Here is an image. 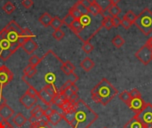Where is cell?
<instances>
[{
    "label": "cell",
    "instance_id": "6da1fadb",
    "mask_svg": "<svg viewBox=\"0 0 152 128\" xmlns=\"http://www.w3.org/2000/svg\"><path fill=\"white\" fill-rule=\"evenodd\" d=\"M62 116L72 128H89L99 118L98 114L81 99H78L69 111L62 113Z\"/></svg>",
    "mask_w": 152,
    "mask_h": 128
},
{
    "label": "cell",
    "instance_id": "7a4b0ae2",
    "mask_svg": "<svg viewBox=\"0 0 152 128\" xmlns=\"http://www.w3.org/2000/svg\"><path fill=\"white\" fill-rule=\"evenodd\" d=\"M118 94V89L105 78H103L92 90V100L103 106L108 105Z\"/></svg>",
    "mask_w": 152,
    "mask_h": 128
},
{
    "label": "cell",
    "instance_id": "3957f363",
    "mask_svg": "<svg viewBox=\"0 0 152 128\" xmlns=\"http://www.w3.org/2000/svg\"><path fill=\"white\" fill-rule=\"evenodd\" d=\"M80 22L83 25L82 32L77 37L85 42H90V40L101 30L102 27V20L98 19V16H93L90 13L86 15H83L80 18Z\"/></svg>",
    "mask_w": 152,
    "mask_h": 128
},
{
    "label": "cell",
    "instance_id": "277c9868",
    "mask_svg": "<svg viewBox=\"0 0 152 128\" xmlns=\"http://www.w3.org/2000/svg\"><path fill=\"white\" fill-rule=\"evenodd\" d=\"M134 23L145 36L151 35L152 33V12L149 8H144L137 15Z\"/></svg>",
    "mask_w": 152,
    "mask_h": 128
},
{
    "label": "cell",
    "instance_id": "5b68a950",
    "mask_svg": "<svg viewBox=\"0 0 152 128\" xmlns=\"http://www.w3.org/2000/svg\"><path fill=\"white\" fill-rule=\"evenodd\" d=\"M21 44L15 43L12 44L7 38L0 39V60L3 61H7L19 48H20Z\"/></svg>",
    "mask_w": 152,
    "mask_h": 128
},
{
    "label": "cell",
    "instance_id": "8992f818",
    "mask_svg": "<svg viewBox=\"0 0 152 128\" xmlns=\"http://www.w3.org/2000/svg\"><path fill=\"white\" fill-rule=\"evenodd\" d=\"M134 117L142 123L144 128H152V104L146 103L145 108Z\"/></svg>",
    "mask_w": 152,
    "mask_h": 128
},
{
    "label": "cell",
    "instance_id": "52a82bcc",
    "mask_svg": "<svg viewBox=\"0 0 152 128\" xmlns=\"http://www.w3.org/2000/svg\"><path fill=\"white\" fill-rule=\"evenodd\" d=\"M135 57L138 59L143 65L147 66L152 61V46L146 42L145 45H143L136 53Z\"/></svg>",
    "mask_w": 152,
    "mask_h": 128
},
{
    "label": "cell",
    "instance_id": "ba28073f",
    "mask_svg": "<svg viewBox=\"0 0 152 128\" xmlns=\"http://www.w3.org/2000/svg\"><path fill=\"white\" fill-rule=\"evenodd\" d=\"M13 78L12 72L5 66L2 65L0 67V89L4 88Z\"/></svg>",
    "mask_w": 152,
    "mask_h": 128
},
{
    "label": "cell",
    "instance_id": "9c48e42d",
    "mask_svg": "<svg viewBox=\"0 0 152 128\" xmlns=\"http://www.w3.org/2000/svg\"><path fill=\"white\" fill-rule=\"evenodd\" d=\"M145 105H146V102L141 97V98H134V99H131V102H129V104L127 106L135 114H138V113H140L145 108Z\"/></svg>",
    "mask_w": 152,
    "mask_h": 128
},
{
    "label": "cell",
    "instance_id": "30bf717a",
    "mask_svg": "<svg viewBox=\"0 0 152 128\" xmlns=\"http://www.w3.org/2000/svg\"><path fill=\"white\" fill-rule=\"evenodd\" d=\"M20 47L28 54H33V53L38 48V45L33 38H28L21 43Z\"/></svg>",
    "mask_w": 152,
    "mask_h": 128
},
{
    "label": "cell",
    "instance_id": "8fae6325",
    "mask_svg": "<svg viewBox=\"0 0 152 128\" xmlns=\"http://www.w3.org/2000/svg\"><path fill=\"white\" fill-rule=\"evenodd\" d=\"M37 101H38V98L37 97H32V96L28 95L26 93L20 98V102L27 110H31L37 104Z\"/></svg>",
    "mask_w": 152,
    "mask_h": 128
},
{
    "label": "cell",
    "instance_id": "7c38bea8",
    "mask_svg": "<svg viewBox=\"0 0 152 128\" xmlns=\"http://www.w3.org/2000/svg\"><path fill=\"white\" fill-rule=\"evenodd\" d=\"M38 100H40L44 104H45L47 107H53V97L48 94L43 88L38 92V95H37Z\"/></svg>",
    "mask_w": 152,
    "mask_h": 128
},
{
    "label": "cell",
    "instance_id": "4fadbf2b",
    "mask_svg": "<svg viewBox=\"0 0 152 128\" xmlns=\"http://www.w3.org/2000/svg\"><path fill=\"white\" fill-rule=\"evenodd\" d=\"M14 115V110L7 104L0 108V118L4 120H8Z\"/></svg>",
    "mask_w": 152,
    "mask_h": 128
},
{
    "label": "cell",
    "instance_id": "5bb4252c",
    "mask_svg": "<svg viewBox=\"0 0 152 128\" xmlns=\"http://www.w3.org/2000/svg\"><path fill=\"white\" fill-rule=\"evenodd\" d=\"M61 120H63V116H62V113L58 110H55L54 109V111L53 112V114L48 118V122L49 124L53 125V126H57Z\"/></svg>",
    "mask_w": 152,
    "mask_h": 128
},
{
    "label": "cell",
    "instance_id": "9a60e30c",
    "mask_svg": "<svg viewBox=\"0 0 152 128\" xmlns=\"http://www.w3.org/2000/svg\"><path fill=\"white\" fill-rule=\"evenodd\" d=\"M68 101V99L61 94V93H58L54 97H53V106H56L60 111H61V109L62 108V106L64 105V103Z\"/></svg>",
    "mask_w": 152,
    "mask_h": 128
},
{
    "label": "cell",
    "instance_id": "2e32d148",
    "mask_svg": "<svg viewBox=\"0 0 152 128\" xmlns=\"http://www.w3.org/2000/svg\"><path fill=\"white\" fill-rule=\"evenodd\" d=\"M12 123H13L16 127H23V126L27 123L28 119H27L20 112H19V113H17V114L12 118Z\"/></svg>",
    "mask_w": 152,
    "mask_h": 128
},
{
    "label": "cell",
    "instance_id": "e0dca14e",
    "mask_svg": "<svg viewBox=\"0 0 152 128\" xmlns=\"http://www.w3.org/2000/svg\"><path fill=\"white\" fill-rule=\"evenodd\" d=\"M94 61L89 58V57H86L81 62H80V67L86 72H89L94 67Z\"/></svg>",
    "mask_w": 152,
    "mask_h": 128
},
{
    "label": "cell",
    "instance_id": "ac0fdd59",
    "mask_svg": "<svg viewBox=\"0 0 152 128\" xmlns=\"http://www.w3.org/2000/svg\"><path fill=\"white\" fill-rule=\"evenodd\" d=\"M5 29V28H4ZM7 30V29H6ZM20 35L18 34L17 32L15 31H12V30H7V37L6 38L9 40V42H11L12 44H15V43H20Z\"/></svg>",
    "mask_w": 152,
    "mask_h": 128
},
{
    "label": "cell",
    "instance_id": "d6986e66",
    "mask_svg": "<svg viewBox=\"0 0 152 128\" xmlns=\"http://www.w3.org/2000/svg\"><path fill=\"white\" fill-rule=\"evenodd\" d=\"M52 20H53V17L48 13V12H44L40 17H39V22L41 25H43L44 27L47 28L51 25V22H52Z\"/></svg>",
    "mask_w": 152,
    "mask_h": 128
},
{
    "label": "cell",
    "instance_id": "ffe728a7",
    "mask_svg": "<svg viewBox=\"0 0 152 128\" xmlns=\"http://www.w3.org/2000/svg\"><path fill=\"white\" fill-rule=\"evenodd\" d=\"M124 128H144L143 126L142 125V123L134 116V118H132L126 124H125Z\"/></svg>",
    "mask_w": 152,
    "mask_h": 128
},
{
    "label": "cell",
    "instance_id": "44dd1931",
    "mask_svg": "<svg viewBox=\"0 0 152 128\" xmlns=\"http://www.w3.org/2000/svg\"><path fill=\"white\" fill-rule=\"evenodd\" d=\"M7 30H12V31H15L17 32L18 34H21L22 32V29L20 28V26L14 20H11L5 27H4Z\"/></svg>",
    "mask_w": 152,
    "mask_h": 128
},
{
    "label": "cell",
    "instance_id": "7402d4cb",
    "mask_svg": "<svg viewBox=\"0 0 152 128\" xmlns=\"http://www.w3.org/2000/svg\"><path fill=\"white\" fill-rule=\"evenodd\" d=\"M69 29L77 36V35H79L82 32V30H83V25H82V23L80 22L79 20H75Z\"/></svg>",
    "mask_w": 152,
    "mask_h": 128
},
{
    "label": "cell",
    "instance_id": "603a6c76",
    "mask_svg": "<svg viewBox=\"0 0 152 128\" xmlns=\"http://www.w3.org/2000/svg\"><path fill=\"white\" fill-rule=\"evenodd\" d=\"M37 73V69L30 65H28L24 69H23V76L25 78H33L36 74Z\"/></svg>",
    "mask_w": 152,
    "mask_h": 128
},
{
    "label": "cell",
    "instance_id": "cb8c5ba5",
    "mask_svg": "<svg viewBox=\"0 0 152 128\" xmlns=\"http://www.w3.org/2000/svg\"><path fill=\"white\" fill-rule=\"evenodd\" d=\"M93 2L95 3L100 7V9L102 10V12L104 11H107L109 7L111 5L110 0H93Z\"/></svg>",
    "mask_w": 152,
    "mask_h": 128
},
{
    "label": "cell",
    "instance_id": "d4e9b609",
    "mask_svg": "<svg viewBox=\"0 0 152 128\" xmlns=\"http://www.w3.org/2000/svg\"><path fill=\"white\" fill-rule=\"evenodd\" d=\"M35 37V35L31 32V30L28 28H24L22 29V32L20 34V43H22L24 40L28 39V38H34Z\"/></svg>",
    "mask_w": 152,
    "mask_h": 128
},
{
    "label": "cell",
    "instance_id": "484cf974",
    "mask_svg": "<svg viewBox=\"0 0 152 128\" xmlns=\"http://www.w3.org/2000/svg\"><path fill=\"white\" fill-rule=\"evenodd\" d=\"M43 89L48 94H50L52 97H54L58 93H59V90L55 87V86L53 84H47L45 86L43 87Z\"/></svg>",
    "mask_w": 152,
    "mask_h": 128
},
{
    "label": "cell",
    "instance_id": "4316f807",
    "mask_svg": "<svg viewBox=\"0 0 152 128\" xmlns=\"http://www.w3.org/2000/svg\"><path fill=\"white\" fill-rule=\"evenodd\" d=\"M88 11H89V13L93 16H99L102 14V10L100 9V7L92 1V4L91 5L88 7Z\"/></svg>",
    "mask_w": 152,
    "mask_h": 128
},
{
    "label": "cell",
    "instance_id": "83f0119b",
    "mask_svg": "<svg viewBox=\"0 0 152 128\" xmlns=\"http://www.w3.org/2000/svg\"><path fill=\"white\" fill-rule=\"evenodd\" d=\"M111 43H112V45H113L115 47H117V48H121V47L125 45L126 41H125V39H124L120 35H116V36L114 37V38L112 39Z\"/></svg>",
    "mask_w": 152,
    "mask_h": 128
},
{
    "label": "cell",
    "instance_id": "f1b7e54d",
    "mask_svg": "<svg viewBox=\"0 0 152 128\" xmlns=\"http://www.w3.org/2000/svg\"><path fill=\"white\" fill-rule=\"evenodd\" d=\"M102 27L105 28L108 30H110L114 26H113V22H112V17L109 16V17H105L102 18Z\"/></svg>",
    "mask_w": 152,
    "mask_h": 128
},
{
    "label": "cell",
    "instance_id": "f546056e",
    "mask_svg": "<svg viewBox=\"0 0 152 128\" xmlns=\"http://www.w3.org/2000/svg\"><path fill=\"white\" fill-rule=\"evenodd\" d=\"M108 12H109V13H110V15L111 17H118V15L121 12V9H120V7H118V5L111 4L109 7Z\"/></svg>",
    "mask_w": 152,
    "mask_h": 128
},
{
    "label": "cell",
    "instance_id": "4dcf8cb0",
    "mask_svg": "<svg viewBox=\"0 0 152 128\" xmlns=\"http://www.w3.org/2000/svg\"><path fill=\"white\" fill-rule=\"evenodd\" d=\"M62 24H63L62 20L61 18L55 16V17H53V20H52V22H51V25L50 26L54 30H56V29H61V27L62 26Z\"/></svg>",
    "mask_w": 152,
    "mask_h": 128
},
{
    "label": "cell",
    "instance_id": "1f68e13d",
    "mask_svg": "<svg viewBox=\"0 0 152 128\" xmlns=\"http://www.w3.org/2000/svg\"><path fill=\"white\" fill-rule=\"evenodd\" d=\"M41 61H42V59H41L40 57H38V56L36 55V54H32L31 57H30L29 60H28V65H30V66L36 68L37 66H38V65L40 64Z\"/></svg>",
    "mask_w": 152,
    "mask_h": 128
},
{
    "label": "cell",
    "instance_id": "d6a6232c",
    "mask_svg": "<svg viewBox=\"0 0 152 128\" xmlns=\"http://www.w3.org/2000/svg\"><path fill=\"white\" fill-rule=\"evenodd\" d=\"M15 9H16L15 5H14L12 2H10V1L6 2V3L3 5V10H4L7 14L12 13V12L15 11Z\"/></svg>",
    "mask_w": 152,
    "mask_h": 128
},
{
    "label": "cell",
    "instance_id": "836d02e7",
    "mask_svg": "<svg viewBox=\"0 0 152 128\" xmlns=\"http://www.w3.org/2000/svg\"><path fill=\"white\" fill-rule=\"evenodd\" d=\"M77 10L78 12L82 14V15H86V14H89V11H88V8H86L80 1H77L75 5H74Z\"/></svg>",
    "mask_w": 152,
    "mask_h": 128
},
{
    "label": "cell",
    "instance_id": "e575fe53",
    "mask_svg": "<svg viewBox=\"0 0 152 128\" xmlns=\"http://www.w3.org/2000/svg\"><path fill=\"white\" fill-rule=\"evenodd\" d=\"M119 99L123 102H125L126 105H128L129 104V102H131V96H130V94H129V92H127V91H123L120 94H119Z\"/></svg>",
    "mask_w": 152,
    "mask_h": 128
},
{
    "label": "cell",
    "instance_id": "d590c367",
    "mask_svg": "<svg viewBox=\"0 0 152 128\" xmlns=\"http://www.w3.org/2000/svg\"><path fill=\"white\" fill-rule=\"evenodd\" d=\"M23 80L28 85V90L26 91V94H28V95H30V96H32V97H37V95H38V91H37L33 86L29 85L25 79H23Z\"/></svg>",
    "mask_w": 152,
    "mask_h": 128
},
{
    "label": "cell",
    "instance_id": "8d00e7d4",
    "mask_svg": "<svg viewBox=\"0 0 152 128\" xmlns=\"http://www.w3.org/2000/svg\"><path fill=\"white\" fill-rule=\"evenodd\" d=\"M74 20H75V19H74L73 16H72L71 14H69V13L66 14V16L62 19L63 24H65V25H66L67 27H69V28H70V26L72 25V23H73Z\"/></svg>",
    "mask_w": 152,
    "mask_h": 128
},
{
    "label": "cell",
    "instance_id": "74e56055",
    "mask_svg": "<svg viewBox=\"0 0 152 128\" xmlns=\"http://www.w3.org/2000/svg\"><path fill=\"white\" fill-rule=\"evenodd\" d=\"M69 14H71L75 20H80V18L83 16V15L78 12V10H77L75 6H72V7L69 9Z\"/></svg>",
    "mask_w": 152,
    "mask_h": 128
},
{
    "label": "cell",
    "instance_id": "f35d334b",
    "mask_svg": "<svg viewBox=\"0 0 152 128\" xmlns=\"http://www.w3.org/2000/svg\"><path fill=\"white\" fill-rule=\"evenodd\" d=\"M94 46L90 43V42H85L82 45V50L86 53H90L94 51Z\"/></svg>",
    "mask_w": 152,
    "mask_h": 128
},
{
    "label": "cell",
    "instance_id": "ab89813d",
    "mask_svg": "<svg viewBox=\"0 0 152 128\" xmlns=\"http://www.w3.org/2000/svg\"><path fill=\"white\" fill-rule=\"evenodd\" d=\"M124 18H126V19H127L128 20H130L131 22H134V20H135V19H136V17H137V15L133 12V11H131V10H129V11H127L126 13H125V15L123 16Z\"/></svg>",
    "mask_w": 152,
    "mask_h": 128
},
{
    "label": "cell",
    "instance_id": "60d3db41",
    "mask_svg": "<svg viewBox=\"0 0 152 128\" xmlns=\"http://www.w3.org/2000/svg\"><path fill=\"white\" fill-rule=\"evenodd\" d=\"M64 36H65V33H64L61 29H56V30H54L53 33V38L56 39L57 41L61 40V39L64 37Z\"/></svg>",
    "mask_w": 152,
    "mask_h": 128
},
{
    "label": "cell",
    "instance_id": "b9f144b4",
    "mask_svg": "<svg viewBox=\"0 0 152 128\" xmlns=\"http://www.w3.org/2000/svg\"><path fill=\"white\" fill-rule=\"evenodd\" d=\"M45 82L47 84H53L55 82V76H54V74H53L52 72L47 73L45 76Z\"/></svg>",
    "mask_w": 152,
    "mask_h": 128
},
{
    "label": "cell",
    "instance_id": "7bdbcfd3",
    "mask_svg": "<svg viewBox=\"0 0 152 128\" xmlns=\"http://www.w3.org/2000/svg\"><path fill=\"white\" fill-rule=\"evenodd\" d=\"M133 24H134L133 22H131L130 20H128L127 19H126V18H124V17H123L122 20H121V26H122L125 29H129Z\"/></svg>",
    "mask_w": 152,
    "mask_h": 128
},
{
    "label": "cell",
    "instance_id": "ee69618b",
    "mask_svg": "<svg viewBox=\"0 0 152 128\" xmlns=\"http://www.w3.org/2000/svg\"><path fill=\"white\" fill-rule=\"evenodd\" d=\"M129 94H130V96H131L132 99H134V98H141V97H142V94H141L140 91H139L138 89H136V88L132 89V90L129 92Z\"/></svg>",
    "mask_w": 152,
    "mask_h": 128
},
{
    "label": "cell",
    "instance_id": "f6af8a7d",
    "mask_svg": "<svg viewBox=\"0 0 152 128\" xmlns=\"http://www.w3.org/2000/svg\"><path fill=\"white\" fill-rule=\"evenodd\" d=\"M21 5L25 9H30L33 6V1L32 0H22L21 1Z\"/></svg>",
    "mask_w": 152,
    "mask_h": 128
},
{
    "label": "cell",
    "instance_id": "bcb514c9",
    "mask_svg": "<svg viewBox=\"0 0 152 128\" xmlns=\"http://www.w3.org/2000/svg\"><path fill=\"white\" fill-rule=\"evenodd\" d=\"M61 70L62 71L63 74H65L66 76H69L71 73H73V71H71L69 68H67L64 64V62L61 63Z\"/></svg>",
    "mask_w": 152,
    "mask_h": 128
},
{
    "label": "cell",
    "instance_id": "7dc6e473",
    "mask_svg": "<svg viewBox=\"0 0 152 128\" xmlns=\"http://www.w3.org/2000/svg\"><path fill=\"white\" fill-rule=\"evenodd\" d=\"M0 128H13L12 126L7 121V120H4V119H2L0 121Z\"/></svg>",
    "mask_w": 152,
    "mask_h": 128
},
{
    "label": "cell",
    "instance_id": "c3c4849f",
    "mask_svg": "<svg viewBox=\"0 0 152 128\" xmlns=\"http://www.w3.org/2000/svg\"><path fill=\"white\" fill-rule=\"evenodd\" d=\"M68 78H69V79L68 80H69V81H71L72 83H76L78 79H79V78H78V76L75 73V72H73V73H71L69 76H68Z\"/></svg>",
    "mask_w": 152,
    "mask_h": 128
},
{
    "label": "cell",
    "instance_id": "681fc988",
    "mask_svg": "<svg viewBox=\"0 0 152 128\" xmlns=\"http://www.w3.org/2000/svg\"><path fill=\"white\" fill-rule=\"evenodd\" d=\"M112 22L115 28H118L119 26H121V19H119L118 17H112Z\"/></svg>",
    "mask_w": 152,
    "mask_h": 128
},
{
    "label": "cell",
    "instance_id": "f907efd6",
    "mask_svg": "<svg viewBox=\"0 0 152 128\" xmlns=\"http://www.w3.org/2000/svg\"><path fill=\"white\" fill-rule=\"evenodd\" d=\"M79 98H78V94H77V93H74L68 100H69V102L71 103V104H74L77 100H78Z\"/></svg>",
    "mask_w": 152,
    "mask_h": 128
},
{
    "label": "cell",
    "instance_id": "816d5d0a",
    "mask_svg": "<svg viewBox=\"0 0 152 128\" xmlns=\"http://www.w3.org/2000/svg\"><path fill=\"white\" fill-rule=\"evenodd\" d=\"M64 64H65V66L67 67V68H69L71 71H75V69H76V67H75V65L71 62V61H65L64 62Z\"/></svg>",
    "mask_w": 152,
    "mask_h": 128
},
{
    "label": "cell",
    "instance_id": "f5cc1de1",
    "mask_svg": "<svg viewBox=\"0 0 152 128\" xmlns=\"http://www.w3.org/2000/svg\"><path fill=\"white\" fill-rule=\"evenodd\" d=\"M42 109V107L40 106V105H38V104H37V105H35L32 109H31V110H30V114H31V116H33V115H35L38 110H40Z\"/></svg>",
    "mask_w": 152,
    "mask_h": 128
},
{
    "label": "cell",
    "instance_id": "db71d44e",
    "mask_svg": "<svg viewBox=\"0 0 152 128\" xmlns=\"http://www.w3.org/2000/svg\"><path fill=\"white\" fill-rule=\"evenodd\" d=\"M44 115H45V110H44L43 109H41L40 110H38V111H37L35 115H33V116H34L35 118H37V119H40Z\"/></svg>",
    "mask_w": 152,
    "mask_h": 128
},
{
    "label": "cell",
    "instance_id": "11a10c76",
    "mask_svg": "<svg viewBox=\"0 0 152 128\" xmlns=\"http://www.w3.org/2000/svg\"><path fill=\"white\" fill-rule=\"evenodd\" d=\"M6 104V99L4 97V95L2 94V93L0 92V108L3 107L4 105Z\"/></svg>",
    "mask_w": 152,
    "mask_h": 128
},
{
    "label": "cell",
    "instance_id": "9f6ffc18",
    "mask_svg": "<svg viewBox=\"0 0 152 128\" xmlns=\"http://www.w3.org/2000/svg\"><path fill=\"white\" fill-rule=\"evenodd\" d=\"M86 8H88L90 5H91V4H92V1H90V0H79Z\"/></svg>",
    "mask_w": 152,
    "mask_h": 128
},
{
    "label": "cell",
    "instance_id": "6f0895ef",
    "mask_svg": "<svg viewBox=\"0 0 152 128\" xmlns=\"http://www.w3.org/2000/svg\"><path fill=\"white\" fill-rule=\"evenodd\" d=\"M69 88H70L74 93H77V92H78V90H79V89H78V87L76 86V84H75V83H73V84L70 86V87H69Z\"/></svg>",
    "mask_w": 152,
    "mask_h": 128
},
{
    "label": "cell",
    "instance_id": "680465c9",
    "mask_svg": "<svg viewBox=\"0 0 152 128\" xmlns=\"http://www.w3.org/2000/svg\"><path fill=\"white\" fill-rule=\"evenodd\" d=\"M28 122H29L30 124H34V123L38 122V119H37V118H35L34 116H31V117L28 118Z\"/></svg>",
    "mask_w": 152,
    "mask_h": 128
},
{
    "label": "cell",
    "instance_id": "91938a15",
    "mask_svg": "<svg viewBox=\"0 0 152 128\" xmlns=\"http://www.w3.org/2000/svg\"><path fill=\"white\" fill-rule=\"evenodd\" d=\"M110 4H111L118 5V4L121 0H110Z\"/></svg>",
    "mask_w": 152,
    "mask_h": 128
},
{
    "label": "cell",
    "instance_id": "94428289",
    "mask_svg": "<svg viewBox=\"0 0 152 128\" xmlns=\"http://www.w3.org/2000/svg\"><path fill=\"white\" fill-rule=\"evenodd\" d=\"M37 128H53V127L50 126V124H48V125H45V126H39V125H38V127Z\"/></svg>",
    "mask_w": 152,
    "mask_h": 128
},
{
    "label": "cell",
    "instance_id": "6125c7cd",
    "mask_svg": "<svg viewBox=\"0 0 152 128\" xmlns=\"http://www.w3.org/2000/svg\"><path fill=\"white\" fill-rule=\"evenodd\" d=\"M147 42H148V43H149V44H150V45L152 46V37L150 38V39H149V40H148V41H147Z\"/></svg>",
    "mask_w": 152,
    "mask_h": 128
},
{
    "label": "cell",
    "instance_id": "be15d7a7",
    "mask_svg": "<svg viewBox=\"0 0 152 128\" xmlns=\"http://www.w3.org/2000/svg\"><path fill=\"white\" fill-rule=\"evenodd\" d=\"M1 66H2V65H0V67H1Z\"/></svg>",
    "mask_w": 152,
    "mask_h": 128
},
{
    "label": "cell",
    "instance_id": "e7e4bbea",
    "mask_svg": "<svg viewBox=\"0 0 152 128\" xmlns=\"http://www.w3.org/2000/svg\"><path fill=\"white\" fill-rule=\"evenodd\" d=\"M103 128H107V127H103Z\"/></svg>",
    "mask_w": 152,
    "mask_h": 128
}]
</instances>
